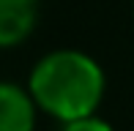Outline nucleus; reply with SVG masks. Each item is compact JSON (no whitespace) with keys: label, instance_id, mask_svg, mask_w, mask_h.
Segmentation results:
<instances>
[{"label":"nucleus","instance_id":"1","mask_svg":"<svg viewBox=\"0 0 134 131\" xmlns=\"http://www.w3.org/2000/svg\"><path fill=\"white\" fill-rule=\"evenodd\" d=\"M27 93L38 109L60 123L96 115L104 98V71L80 49H58L33 66Z\"/></svg>","mask_w":134,"mask_h":131},{"label":"nucleus","instance_id":"2","mask_svg":"<svg viewBox=\"0 0 134 131\" xmlns=\"http://www.w3.org/2000/svg\"><path fill=\"white\" fill-rule=\"evenodd\" d=\"M36 112L27 87L14 82H0V131H33Z\"/></svg>","mask_w":134,"mask_h":131},{"label":"nucleus","instance_id":"3","mask_svg":"<svg viewBox=\"0 0 134 131\" xmlns=\"http://www.w3.org/2000/svg\"><path fill=\"white\" fill-rule=\"evenodd\" d=\"M38 0H0V46H16L33 33Z\"/></svg>","mask_w":134,"mask_h":131},{"label":"nucleus","instance_id":"4","mask_svg":"<svg viewBox=\"0 0 134 131\" xmlns=\"http://www.w3.org/2000/svg\"><path fill=\"white\" fill-rule=\"evenodd\" d=\"M63 131H115V128L107 120H101L99 115H88V117H80V120L63 123Z\"/></svg>","mask_w":134,"mask_h":131}]
</instances>
